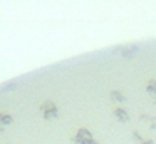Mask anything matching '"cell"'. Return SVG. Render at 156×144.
Returning a JSON list of instances; mask_svg holds the SVG:
<instances>
[{
	"label": "cell",
	"instance_id": "obj_1",
	"mask_svg": "<svg viewBox=\"0 0 156 144\" xmlns=\"http://www.w3.org/2000/svg\"><path fill=\"white\" fill-rule=\"evenodd\" d=\"M72 141H74V144H99L96 137L91 134V131L86 129V127H79Z\"/></svg>",
	"mask_w": 156,
	"mask_h": 144
},
{
	"label": "cell",
	"instance_id": "obj_2",
	"mask_svg": "<svg viewBox=\"0 0 156 144\" xmlns=\"http://www.w3.org/2000/svg\"><path fill=\"white\" fill-rule=\"evenodd\" d=\"M39 111L42 112V117H44V119H55V117L59 116L57 106H55V102L51 99L44 100V102L41 104V107H39Z\"/></svg>",
	"mask_w": 156,
	"mask_h": 144
},
{
	"label": "cell",
	"instance_id": "obj_3",
	"mask_svg": "<svg viewBox=\"0 0 156 144\" xmlns=\"http://www.w3.org/2000/svg\"><path fill=\"white\" fill-rule=\"evenodd\" d=\"M112 112H114V117H118V119L121 121V122H126V121L129 119L128 111L122 109V107H114V111H112Z\"/></svg>",
	"mask_w": 156,
	"mask_h": 144
},
{
	"label": "cell",
	"instance_id": "obj_4",
	"mask_svg": "<svg viewBox=\"0 0 156 144\" xmlns=\"http://www.w3.org/2000/svg\"><path fill=\"white\" fill-rule=\"evenodd\" d=\"M14 122V117L10 116V114L7 112H0V129H4L5 126H9V124Z\"/></svg>",
	"mask_w": 156,
	"mask_h": 144
},
{
	"label": "cell",
	"instance_id": "obj_5",
	"mask_svg": "<svg viewBox=\"0 0 156 144\" xmlns=\"http://www.w3.org/2000/svg\"><path fill=\"white\" fill-rule=\"evenodd\" d=\"M109 97L112 99V102H126V97H124V94H121L119 90H111L109 92Z\"/></svg>",
	"mask_w": 156,
	"mask_h": 144
},
{
	"label": "cell",
	"instance_id": "obj_6",
	"mask_svg": "<svg viewBox=\"0 0 156 144\" xmlns=\"http://www.w3.org/2000/svg\"><path fill=\"white\" fill-rule=\"evenodd\" d=\"M17 80H10V82H7V84H4V86L0 87V92H9V90H15L17 89Z\"/></svg>",
	"mask_w": 156,
	"mask_h": 144
},
{
	"label": "cell",
	"instance_id": "obj_7",
	"mask_svg": "<svg viewBox=\"0 0 156 144\" xmlns=\"http://www.w3.org/2000/svg\"><path fill=\"white\" fill-rule=\"evenodd\" d=\"M146 90H148L149 94H151L153 99H156V80H148V84H146Z\"/></svg>",
	"mask_w": 156,
	"mask_h": 144
}]
</instances>
